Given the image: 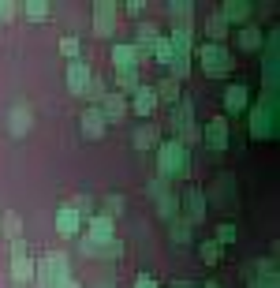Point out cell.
<instances>
[{"mask_svg":"<svg viewBox=\"0 0 280 288\" xmlns=\"http://www.w3.org/2000/svg\"><path fill=\"white\" fill-rule=\"evenodd\" d=\"M243 86H231V90H228V105H231V109H236V105H243Z\"/></svg>","mask_w":280,"mask_h":288,"instance_id":"6da1fadb","label":"cell"},{"mask_svg":"<svg viewBox=\"0 0 280 288\" xmlns=\"http://www.w3.org/2000/svg\"><path fill=\"white\" fill-rule=\"evenodd\" d=\"M138 94H142V98H134V109H138V112H146L150 105H153V98H150V90H138Z\"/></svg>","mask_w":280,"mask_h":288,"instance_id":"7a4b0ae2","label":"cell"}]
</instances>
